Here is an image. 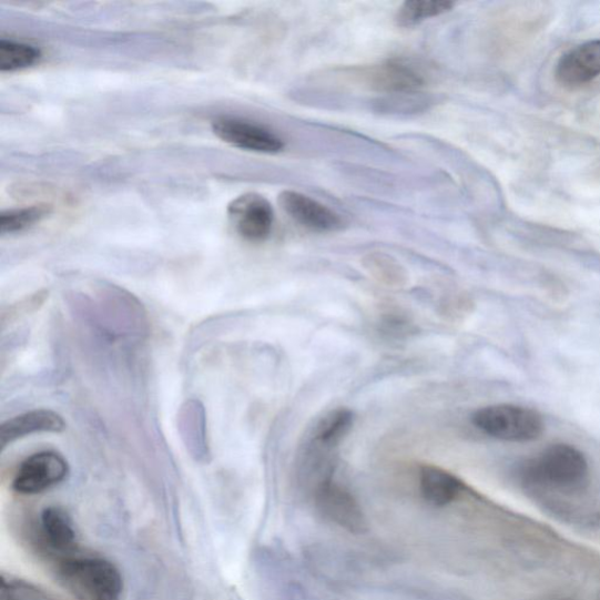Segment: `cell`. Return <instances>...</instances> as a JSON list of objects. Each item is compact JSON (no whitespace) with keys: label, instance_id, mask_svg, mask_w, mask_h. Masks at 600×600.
<instances>
[{"label":"cell","instance_id":"5","mask_svg":"<svg viewBox=\"0 0 600 600\" xmlns=\"http://www.w3.org/2000/svg\"><path fill=\"white\" fill-rule=\"evenodd\" d=\"M214 134L231 146L263 154H276L284 150V141L273 131L233 116L213 121Z\"/></svg>","mask_w":600,"mask_h":600},{"label":"cell","instance_id":"12","mask_svg":"<svg viewBox=\"0 0 600 600\" xmlns=\"http://www.w3.org/2000/svg\"><path fill=\"white\" fill-rule=\"evenodd\" d=\"M65 429V421L55 411L39 409L8 420L0 428V443L4 449L18 439L35 433H59Z\"/></svg>","mask_w":600,"mask_h":600},{"label":"cell","instance_id":"7","mask_svg":"<svg viewBox=\"0 0 600 600\" xmlns=\"http://www.w3.org/2000/svg\"><path fill=\"white\" fill-rule=\"evenodd\" d=\"M68 474L69 465L60 454L40 451L19 467L12 487L19 494L35 495L63 482Z\"/></svg>","mask_w":600,"mask_h":600},{"label":"cell","instance_id":"6","mask_svg":"<svg viewBox=\"0 0 600 600\" xmlns=\"http://www.w3.org/2000/svg\"><path fill=\"white\" fill-rule=\"evenodd\" d=\"M226 214L236 233L246 241L261 242L272 234L273 205L260 194L237 196L227 205Z\"/></svg>","mask_w":600,"mask_h":600},{"label":"cell","instance_id":"16","mask_svg":"<svg viewBox=\"0 0 600 600\" xmlns=\"http://www.w3.org/2000/svg\"><path fill=\"white\" fill-rule=\"evenodd\" d=\"M454 4L445 0H409L405 2L396 17L401 28H413L425 20L449 12Z\"/></svg>","mask_w":600,"mask_h":600},{"label":"cell","instance_id":"13","mask_svg":"<svg viewBox=\"0 0 600 600\" xmlns=\"http://www.w3.org/2000/svg\"><path fill=\"white\" fill-rule=\"evenodd\" d=\"M462 482L451 472L434 466H426L420 472V490L424 499L436 507H445L459 498Z\"/></svg>","mask_w":600,"mask_h":600},{"label":"cell","instance_id":"11","mask_svg":"<svg viewBox=\"0 0 600 600\" xmlns=\"http://www.w3.org/2000/svg\"><path fill=\"white\" fill-rule=\"evenodd\" d=\"M600 75V40L588 41L566 53L556 68V79L567 88H577Z\"/></svg>","mask_w":600,"mask_h":600},{"label":"cell","instance_id":"2","mask_svg":"<svg viewBox=\"0 0 600 600\" xmlns=\"http://www.w3.org/2000/svg\"><path fill=\"white\" fill-rule=\"evenodd\" d=\"M57 581L75 600H120L123 579L106 558L80 550L52 562Z\"/></svg>","mask_w":600,"mask_h":600},{"label":"cell","instance_id":"3","mask_svg":"<svg viewBox=\"0 0 600 600\" xmlns=\"http://www.w3.org/2000/svg\"><path fill=\"white\" fill-rule=\"evenodd\" d=\"M472 423L487 436L509 443L533 441L545 430L540 413L510 404L484 407L474 414Z\"/></svg>","mask_w":600,"mask_h":600},{"label":"cell","instance_id":"9","mask_svg":"<svg viewBox=\"0 0 600 600\" xmlns=\"http://www.w3.org/2000/svg\"><path fill=\"white\" fill-rule=\"evenodd\" d=\"M38 542L51 563L79 551L75 527L65 509L49 507L41 512Z\"/></svg>","mask_w":600,"mask_h":600},{"label":"cell","instance_id":"8","mask_svg":"<svg viewBox=\"0 0 600 600\" xmlns=\"http://www.w3.org/2000/svg\"><path fill=\"white\" fill-rule=\"evenodd\" d=\"M354 77L369 90L386 95L420 92L426 82L419 70L399 60L366 68Z\"/></svg>","mask_w":600,"mask_h":600},{"label":"cell","instance_id":"10","mask_svg":"<svg viewBox=\"0 0 600 600\" xmlns=\"http://www.w3.org/2000/svg\"><path fill=\"white\" fill-rule=\"evenodd\" d=\"M282 210L306 230L317 233L340 231L343 218L326 205L304 194L286 191L279 195Z\"/></svg>","mask_w":600,"mask_h":600},{"label":"cell","instance_id":"17","mask_svg":"<svg viewBox=\"0 0 600 600\" xmlns=\"http://www.w3.org/2000/svg\"><path fill=\"white\" fill-rule=\"evenodd\" d=\"M50 213L51 206L45 204L6 211L0 214V234L8 235L24 232L44 220Z\"/></svg>","mask_w":600,"mask_h":600},{"label":"cell","instance_id":"14","mask_svg":"<svg viewBox=\"0 0 600 600\" xmlns=\"http://www.w3.org/2000/svg\"><path fill=\"white\" fill-rule=\"evenodd\" d=\"M354 425V414L347 409L330 411L315 429L313 443L333 449L336 447Z\"/></svg>","mask_w":600,"mask_h":600},{"label":"cell","instance_id":"4","mask_svg":"<svg viewBox=\"0 0 600 600\" xmlns=\"http://www.w3.org/2000/svg\"><path fill=\"white\" fill-rule=\"evenodd\" d=\"M314 498L318 511L329 522L355 535L368 530L366 516L355 496L334 479L321 485Z\"/></svg>","mask_w":600,"mask_h":600},{"label":"cell","instance_id":"1","mask_svg":"<svg viewBox=\"0 0 600 600\" xmlns=\"http://www.w3.org/2000/svg\"><path fill=\"white\" fill-rule=\"evenodd\" d=\"M523 484L537 495H576L589 485V464L584 454L573 446L556 444L540 457L525 465Z\"/></svg>","mask_w":600,"mask_h":600},{"label":"cell","instance_id":"15","mask_svg":"<svg viewBox=\"0 0 600 600\" xmlns=\"http://www.w3.org/2000/svg\"><path fill=\"white\" fill-rule=\"evenodd\" d=\"M41 52L33 45L11 39L0 40V72L22 71L33 67Z\"/></svg>","mask_w":600,"mask_h":600}]
</instances>
